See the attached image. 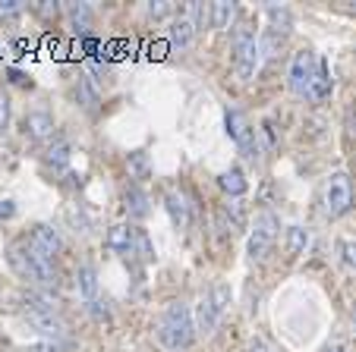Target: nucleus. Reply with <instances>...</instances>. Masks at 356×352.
<instances>
[{
  "instance_id": "nucleus-1",
  "label": "nucleus",
  "mask_w": 356,
  "mask_h": 352,
  "mask_svg": "<svg viewBox=\"0 0 356 352\" xmlns=\"http://www.w3.org/2000/svg\"><path fill=\"white\" fill-rule=\"evenodd\" d=\"M158 343L170 352L189 349L195 343V321H193V308L183 302H170L164 308L161 321H158Z\"/></svg>"
},
{
  "instance_id": "nucleus-2",
  "label": "nucleus",
  "mask_w": 356,
  "mask_h": 352,
  "mask_svg": "<svg viewBox=\"0 0 356 352\" xmlns=\"http://www.w3.org/2000/svg\"><path fill=\"white\" fill-rule=\"evenodd\" d=\"M234 67L240 79H252L259 69V35L249 22H240L234 32Z\"/></svg>"
},
{
  "instance_id": "nucleus-3",
  "label": "nucleus",
  "mask_w": 356,
  "mask_h": 352,
  "mask_svg": "<svg viewBox=\"0 0 356 352\" xmlns=\"http://www.w3.org/2000/svg\"><path fill=\"white\" fill-rule=\"evenodd\" d=\"M322 201H325V214H328L331 220L343 217V214L353 208V183H350V176L343 170H334L328 180H325Z\"/></svg>"
},
{
  "instance_id": "nucleus-4",
  "label": "nucleus",
  "mask_w": 356,
  "mask_h": 352,
  "mask_svg": "<svg viewBox=\"0 0 356 352\" xmlns=\"http://www.w3.org/2000/svg\"><path fill=\"white\" fill-rule=\"evenodd\" d=\"M224 123H227V135L234 139V145L240 148V154L256 164L259 142H256V129H252V123L246 120V113H243L240 107H227V110H224Z\"/></svg>"
},
{
  "instance_id": "nucleus-5",
  "label": "nucleus",
  "mask_w": 356,
  "mask_h": 352,
  "mask_svg": "<svg viewBox=\"0 0 356 352\" xmlns=\"http://www.w3.org/2000/svg\"><path fill=\"white\" fill-rule=\"evenodd\" d=\"M277 240V217L275 211H259L256 214V226L249 233V242H246V252L252 261H265Z\"/></svg>"
},
{
  "instance_id": "nucleus-6",
  "label": "nucleus",
  "mask_w": 356,
  "mask_h": 352,
  "mask_svg": "<svg viewBox=\"0 0 356 352\" xmlns=\"http://www.w3.org/2000/svg\"><path fill=\"white\" fill-rule=\"evenodd\" d=\"M316 63L318 57L312 51H296L293 53V60H290V88H293L296 94H309V82H312V73H316Z\"/></svg>"
},
{
  "instance_id": "nucleus-7",
  "label": "nucleus",
  "mask_w": 356,
  "mask_h": 352,
  "mask_svg": "<svg viewBox=\"0 0 356 352\" xmlns=\"http://www.w3.org/2000/svg\"><path fill=\"white\" fill-rule=\"evenodd\" d=\"M29 246L38 249V252L47 255V258H54V255L63 252L60 233H57L51 224H35V226H32V236H29Z\"/></svg>"
},
{
  "instance_id": "nucleus-8",
  "label": "nucleus",
  "mask_w": 356,
  "mask_h": 352,
  "mask_svg": "<svg viewBox=\"0 0 356 352\" xmlns=\"http://www.w3.org/2000/svg\"><path fill=\"white\" fill-rule=\"evenodd\" d=\"M26 321L44 340H60V343H70V324L60 318V315H26Z\"/></svg>"
},
{
  "instance_id": "nucleus-9",
  "label": "nucleus",
  "mask_w": 356,
  "mask_h": 352,
  "mask_svg": "<svg viewBox=\"0 0 356 352\" xmlns=\"http://www.w3.org/2000/svg\"><path fill=\"white\" fill-rule=\"evenodd\" d=\"M104 246H108L111 252L123 255L127 261H133V255H136V230L129 224H114L108 230V236H104Z\"/></svg>"
},
{
  "instance_id": "nucleus-10",
  "label": "nucleus",
  "mask_w": 356,
  "mask_h": 352,
  "mask_svg": "<svg viewBox=\"0 0 356 352\" xmlns=\"http://www.w3.org/2000/svg\"><path fill=\"white\" fill-rule=\"evenodd\" d=\"M22 126H26V135L32 142H47L51 135H54V129H57V123H54V117L47 110H32L22 120Z\"/></svg>"
},
{
  "instance_id": "nucleus-11",
  "label": "nucleus",
  "mask_w": 356,
  "mask_h": 352,
  "mask_svg": "<svg viewBox=\"0 0 356 352\" xmlns=\"http://www.w3.org/2000/svg\"><path fill=\"white\" fill-rule=\"evenodd\" d=\"M164 208H168V214H170V224H174L177 230H186V224H189V201H186V195H183L177 186H168V192H164Z\"/></svg>"
},
{
  "instance_id": "nucleus-12",
  "label": "nucleus",
  "mask_w": 356,
  "mask_h": 352,
  "mask_svg": "<svg viewBox=\"0 0 356 352\" xmlns=\"http://www.w3.org/2000/svg\"><path fill=\"white\" fill-rule=\"evenodd\" d=\"M193 321H195V333H199V337H211V333L218 330V321H221V315L215 312V305H211L209 296H202V299L195 302Z\"/></svg>"
},
{
  "instance_id": "nucleus-13",
  "label": "nucleus",
  "mask_w": 356,
  "mask_h": 352,
  "mask_svg": "<svg viewBox=\"0 0 356 352\" xmlns=\"http://www.w3.org/2000/svg\"><path fill=\"white\" fill-rule=\"evenodd\" d=\"M168 41H170V47L174 51H180V53H186L189 47H193V41H195V28H193V22H189V16H177L174 22H170V28H168Z\"/></svg>"
},
{
  "instance_id": "nucleus-14",
  "label": "nucleus",
  "mask_w": 356,
  "mask_h": 352,
  "mask_svg": "<svg viewBox=\"0 0 356 352\" xmlns=\"http://www.w3.org/2000/svg\"><path fill=\"white\" fill-rule=\"evenodd\" d=\"M63 13H67L70 28H73L76 35H92L95 32V10L88 7V3H67Z\"/></svg>"
},
{
  "instance_id": "nucleus-15",
  "label": "nucleus",
  "mask_w": 356,
  "mask_h": 352,
  "mask_svg": "<svg viewBox=\"0 0 356 352\" xmlns=\"http://www.w3.org/2000/svg\"><path fill=\"white\" fill-rule=\"evenodd\" d=\"M152 201H148V192L142 186H127L123 189V208H127V214L133 220H145L148 211H152Z\"/></svg>"
},
{
  "instance_id": "nucleus-16",
  "label": "nucleus",
  "mask_w": 356,
  "mask_h": 352,
  "mask_svg": "<svg viewBox=\"0 0 356 352\" xmlns=\"http://www.w3.org/2000/svg\"><path fill=\"white\" fill-rule=\"evenodd\" d=\"M284 38H287V35L275 32L271 26L262 28V35H259V63L275 60L277 53H281V47H284Z\"/></svg>"
},
{
  "instance_id": "nucleus-17",
  "label": "nucleus",
  "mask_w": 356,
  "mask_h": 352,
  "mask_svg": "<svg viewBox=\"0 0 356 352\" xmlns=\"http://www.w3.org/2000/svg\"><path fill=\"white\" fill-rule=\"evenodd\" d=\"M76 292L86 299V305L98 299V271H95L92 265H82L79 271H76Z\"/></svg>"
},
{
  "instance_id": "nucleus-18",
  "label": "nucleus",
  "mask_w": 356,
  "mask_h": 352,
  "mask_svg": "<svg viewBox=\"0 0 356 352\" xmlns=\"http://www.w3.org/2000/svg\"><path fill=\"white\" fill-rule=\"evenodd\" d=\"M306 98H312V101H328L331 98V76H328V63L325 60L316 63V73H312L309 94H306Z\"/></svg>"
},
{
  "instance_id": "nucleus-19",
  "label": "nucleus",
  "mask_w": 356,
  "mask_h": 352,
  "mask_svg": "<svg viewBox=\"0 0 356 352\" xmlns=\"http://www.w3.org/2000/svg\"><path fill=\"white\" fill-rule=\"evenodd\" d=\"M73 94H76V101H79V104L86 107L88 113H98V104H101V92H98V85H95L92 79H86V76H82V79L76 82Z\"/></svg>"
},
{
  "instance_id": "nucleus-20",
  "label": "nucleus",
  "mask_w": 356,
  "mask_h": 352,
  "mask_svg": "<svg viewBox=\"0 0 356 352\" xmlns=\"http://www.w3.org/2000/svg\"><path fill=\"white\" fill-rule=\"evenodd\" d=\"M218 186H221L227 195H234V199H240V195H246L249 183H246V176H243V170H240V167H230V170H224L221 176H218Z\"/></svg>"
},
{
  "instance_id": "nucleus-21",
  "label": "nucleus",
  "mask_w": 356,
  "mask_h": 352,
  "mask_svg": "<svg viewBox=\"0 0 356 352\" xmlns=\"http://www.w3.org/2000/svg\"><path fill=\"white\" fill-rule=\"evenodd\" d=\"M236 19V3H227V0H218V3H211V28H218V32H227L230 26H234Z\"/></svg>"
},
{
  "instance_id": "nucleus-22",
  "label": "nucleus",
  "mask_w": 356,
  "mask_h": 352,
  "mask_svg": "<svg viewBox=\"0 0 356 352\" xmlns=\"http://www.w3.org/2000/svg\"><path fill=\"white\" fill-rule=\"evenodd\" d=\"M44 167L54 173H67L70 170V145L67 142H57L44 151Z\"/></svg>"
},
{
  "instance_id": "nucleus-23",
  "label": "nucleus",
  "mask_w": 356,
  "mask_h": 352,
  "mask_svg": "<svg viewBox=\"0 0 356 352\" xmlns=\"http://www.w3.org/2000/svg\"><path fill=\"white\" fill-rule=\"evenodd\" d=\"M284 249H287V255H302L306 249H309V230H302V226H290L287 236H284Z\"/></svg>"
},
{
  "instance_id": "nucleus-24",
  "label": "nucleus",
  "mask_w": 356,
  "mask_h": 352,
  "mask_svg": "<svg viewBox=\"0 0 356 352\" xmlns=\"http://www.w3.org/2000/svg\"><path fill=\"white\" fill-rule=\"evenodd\" d=\"M268 19H271V28L275 32H281V35H287L290 28H293V13H290V7H277V3H271L268 10Z\"/></svg>"
},
{
  "instance_id": "nucleus-25",
  "label": "nucleus",
  "mask_w": 356,
  "mask_h": 352,
  "mask_svg": "<svg viewBox=\"0 0 356 352\" xmlns=\"http://www.w3.org/2000/svg\"><path fill=\"white\" fill-rule=\"evenodd\" d=\"M209 299H211V305H215V312L224 318V312L230 308V299H234V292H230V286L224 283V280H218V283L209 290Z\"/></svg>"
},
{
  "instance_id": "nucleus-26",
  "label": "nucleus",
  "mask_w": 356,
  "mask_h": 352,
  "mask_svg": "<svg viewBox=\"0 0 356 352\" xmlns=\"http://www.w3.org/2000/svg\"><path fill=\"white\" fill-rule=\"evenodd\" d=\"M133 230H136V255H139L142 265H152V261H155V246L148 240V233L142 230V226H133Z\"/></svg>"
},
{
  "instance_id": "nucleus-27",
  "label": "nucleus",
  "mask_w": 356,
  "mask_h": 352,
  "mask_svg": "<svg viewBox=\"0 0 356 352\" xmlns=\"http://www.w3.org/2000/svg\"><path fill=\"white\" fill-rule=\"evenodd\" d=\"M189 22H193L195 32H205V28L211 26V7H205V3H189Z\"/></svg>"
},
{
  "instance_id": "nucleus-28",
  "label": "nucleus",
  "mask_w": 356,
  "mask_h": 352,
  "mask_svg": "<svg viewBox=\"0 0 356 352\" xmlns=\"http://www.w3.org/2000/svg\"><path fill=\"white\" fill-rule=\"evenodd\" d=\"M127 170L133 180H148V154L145 151H133L127 158Z\"/></svg>"
},
{
  "instance_id": "nucleus-29",
  "label": "nucleus",
  "mask_w": 356,
  "mask_h": 352,
  "mask_svg": "<svg viewBox=\"0 0 356 352\" xmlns=\"http://www.w3.org/2000/svg\"><path fill=\"white\" fill-rule=\"evenodd\" d=\"M177 7L170 3V0H152V3H145V16L148 19H168V16H174Z\"/></svg>"
},
{
  "instance_id": "nucleus-30",
  "label": "nucleus",
  "mask_w": 356,
  "mask_h": 352,
  "mask_svg": "<svg viewBox=\"0 0 356 352\" xmlns=\"http://www.w3.org/2000/svg\"><path fill=\"white\" fill-rule=\"evenodd\" d=\"M67 220H70V226H73L76 233H88V230H92V217H88L82 208H76V205L67 208Z\"/></svg>"
},
{
  "instance_id": "nucleus-31",
  "label": "nucleus",
  "mask_w": 356,
  "mask_h": 352,
  "mask_svg": "<svg viewBox=\"0 0 356 352\" xmlns=\"http://www.w3.org/2000/svg\"><path fill=\"white\" fill-rule=\"evenodd\" d=\"M86 79H92L95 85L101 88V85H104V82L111 79V69L104 67V63H101V60H86Z\"/></svg>"
},
{
  "instance_id": "nucleus-32",
  "label": "nucleus",
  "mask_w": 356,
  "mask_h": 352,
  "mask_svg": "<svg viewBox=\"0 0 356 352\" xmlns=\"http://www.w3.org/2000/svg\"><path fill=\"white\" fill-rule=\"evenodd\" d=\"M26 10L22 0H0V22H16Z\"/></svg>"
},
{
  "instance_id": "nucleus-33",
  "label": "nucleus",
  "mask_w": 356,
  "mask_h": 352,
  "mask_svg": "<svg viewBox=\"0 0 356 352\" xmlns=\"http://www.w3.org/2000/svg\"><path fill=\"white\" fill-rule=\"evenodd\" d=\"M70 343H60V340H38V343L29 346V352H67Z\"/></svg>"
},
{
  "instance_id": "nucleus-34",
  "label": "nucleus",
  "mask_w": 356,
  "mask_h": 352,
  "mask_svg": "<svg viewBox=\"0 0 356 352\" xmlns=\"http://www.w3.org/2000/svg\"><path fill=\"white\" fill-rule=\"evenodd\" d=\"M86 312L92 315L95 321H111V308H108V302H101V299L88 302V305H86Z\"/></svg>"
},
{
  "instance_id": "nucleus-35",
  "label": "nucleus",
  "mask_w": 356,
  "mask_h": 352,
  "mask_svg": "<svg viewBox=\"0 0 356 352\" xmlns=\"http://www.w3.org/2000/svg\"><path fill=\"white\" fill-rule=\"evenodd\" d=\"M10 129V98L3 94V88H0V135Z\"/></svg>"
},
{
  "instance_id": "nucleus-36",
  "label": "nucleus",
  "mask_w": 356,
  "mask_h": 352,
  "mask_svg": "<svg viewBox=\"0 0 356 352\" xmlns=\"http://www.w3.org/2000/svg\"><path fill=\"white\" fill-rule=\"evenodd\" d=\"M341 255H343V265L356 271V242H353V240L341 242Z\"/></svg>"
},
{
  "instance_id": "nucleus-37",
  "label": "nucleus",
  "mask_w": 356,
  "mask_h": 352,
  "mask_svg": "<svg viewBox=\"0 0 356 352\" xmlns=\"http://www.w3.org/2000/svg\"><path fill=\"white\" fill-rule=\"evenodd\" d=\"M57 13H60V7H57V3H51V0L38 3V16H41V19H57Z\"/></svg>"
},
{
  "instance_id": "nucleus-38",
  "label": "nucleus",
  "mask_w": 356,
  "mask_h": 352,
  "mask_svg": "<svg viewBox=\"0 0 356 352\" xmlns=\"http://www.w3.org/2000/svg\"><path fill=\"white\" fill-rule=\"evenodd\" d=\"M13 214H16V205H13V201H10V199L0 201V220H10Z\"/></svg>"
},
{
  "instance_id": "nucleus-39",
  "label": "nucleus",
  "mask_w": 356,
  "mask_h": 352,
  "mask_svg": "<svg viewBox=\"0 0 356 352\" xmlns=\"http://www.w3.org/2000/svg\"><path fill=\"white\" fill-rule=\"evenodd\" d=\"M347 135L350 139H356V107H350L347 110Z\"/></svg>"
},
{
  "instance_id": "nucleus-40",
  "label": "nucleus",
  "mask_w": 356,
  "mask_h": 352,
  "mask_svg": "<svg viewBox=\"0 0 356 352\" xmlns=\"http://www.w3.org/2000/svg\"><path fill=\"white\" fill-rule=\"evenodd\" d=\"M249 352H268V346H265L262 340H252V343H249Z\"/></svg>"
},
{
  "instance_id": "nucleus-41",
  "label": "nucleus",
  "mask_w": 356,
  "mask_h": 352,
  "mask_svg": "<svg viewBox=\"0 0 356 352\" xmlns=\"http://www.w3.org/2000/svg\"><path fill=\"white\" fill-rule=\"evenodd\" d=\"M325 352H343V346H337V343H334V346H328Z\"/></svg>"
}]
</instances>
